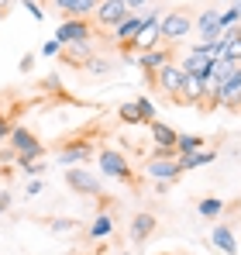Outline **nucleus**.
<instances>
[{
  "label": "nucleus",
  "mask_w": 241,
  "mask_h": 255,
  "mask_svg": "<svg viewBox=\"0 0 241 255\" xmlns=\"http://www.w3.org/2000/svg\"><path fill=\"white\" fill-rule=\"evenodd\" d=\"M190 28H193V21H190L186 10H169L159 21V35L165 42H183V38L190 35Z\"/></svg>",
  "instance_id": "f257e3e1"
},
{
  "label": "nucleus",
  "mask_w": 241,
  "mask_h": 255,
  "mask_svg": "<svg viewBox=\"0 0 241 255\" xmlns=\"http://www.w3.org/2000/svg\"><path fill=\"white\" fill-rule=\"evenodd\" d=\"M10 148L21 155V159H45V145L28 131V128H10Z\"/></svg>",
  "instance_id": "f03ea898"
},
{
  "label": "nucleus",
  "mask_w": 241,
  "mask_h": 255,
  "mask_svg": "<svg viewBox=\"0 0 241 255\" xmlns=\"http://www.w3.org/2000/svg\"><path fill=\"white\" fill-rule=\"evenodd\" d=\"M66 186H69L73 193H83V197H104V190H100V179H97L93 172L80 169V166L66 169Z\"/></svg>",
  "instance_id": "7ed1b4c3"
},
{
  "label": "nucleus",
  "mask_w": 241,
  "mask_h": 255,
  "mask_svg": "<svg viewBox=\"0 0 241 255\" xmlns=\"http://www.w3.org/2000/svg\"><path fill=\"white\" fill-rule=\"evenodd\" d=\"M90 24L83 21V17H73V21H66V24H59V31H55V42L62 45H76V42H90Z\"/></svg>",
  "instance_id": "20e7f679"
},
{
  "label": "nucleus",
  "mask_w": 241,
  "mask_h": 255,
  "mask_svg": "<svg viewBox=\"0 0 241 255\" xmlns=\"http://www.w3.org/2000/svg\"><path fill=\"white\" fill-rule=\"evenodd\" d=\"M197 35H200V42H217V38L224 35V28H221V10H214V7L200 10V17H197Z\"/></svg>",
  "instance_id": "39448f33"
},
{
  "label": "nucleus",
  "mask_w": 241,
  "mask_h": 255,
  "mask_svg": "<svg viewBox=\"0 0 241 255\" xmlns=\"http://www.w3.org/2000/svg\"><path fill=\"white\" fill-rule=\"evenodd\" d=\"M159 228V221H155V214H134L131 217V228H127V238L134 242V245H141V242H148L152 238V231Z\"/></svg>",
  "instance_id": "423d86ee"
},
{
  "label": "nucleus",
  "mask_w": 241,
  "mask_h": 255,
  "mask_svg": "<svg viewBox=\"0 0 241 255\" xmlns=\"http://www.w3.org/2000/svg\"><path fill=\"white\" fill-rule=\"evenodd\" d=\"M127 14H131V10H127L120 0H100V3H97V21L107 24V28H118Z\"/></svg>",
  "instance_id": "0eeeda50"
},
{
  "label": "nucleus",
  "mask_w": 241,
  "mask_h": 255,
  "mask_svg": "<svg viewBox=\"0 0 241 255\" xmlns=\"http://www.w3.org/2000/svg\"><path fill=\"white\" fill-rule=\"evenodd\" d=\"M100 172L104 176H114V179H127V159L120 155V152H114V148H104L100 152Z\"/></svg>",
  "instance_id": "6e6552de"
},
{
  "label": "nucleus",
  "mask_w": 241,
  "mask_h": 255,
  "mask_svg": "<svg viewBox=\"0 0 241 255\" xmlns=\"http://www.w3.org/2000/svg\"><path fill=\"white\" fill-rule=\"evenodd\" d=\"M155 76H159V86L165 90V93H172V97L183 90V80H186V73H183V66H179V62H165Z\"/></svg>",
  "instance_id": "1a4fd4ad"
},
{
  "label": "nucleus",
  "mask_w": 241,
  "mask_h": 255,
  "mask_svg": "<svg viewBox=\"0 0 241 255\" xmlns=\"http://www.w3.org/2000/svg\"><path fill=\"white\" fill-rule=\"evenodd\" d=\"M148 176H152L155 183H172V179H179V176H183L179 159H152V162H148Z\"/></svg>",
  "instance_id": "9d476101"
},
{
  "label": "nucleus",
  "mask_w": 241,
  "mask_h": 255,
  "mask_svg": "<svg viewBox=\"0 0 241 255\" xmlns=\"http://www.w3.org/2000/svg\"><path fill=\"white\" fill-rule=\"evenodd\" d=\"M165 62H169V48H148V52H141V59H138V66H141L148 76H155Z\"/></svg>",
  "instance_id": "9b49d317"
},
{
  "label": "nucleus",
  "mask_w": 241,
  "mask_h": 255,
  "mask_svg": "<svg viewBox=\"0 0 241 255\" xmlns=\"http://www.w3.org/2000/svg\"><path fill=\"white\" fill-rule=\"evenodd\" d=\"M210 69H214V62H210L207 55L190 52V55L183 59V73H186V76H203V80H210Z\"/></svg>",
  "instance_id": "f8f14e48"
},
{
  "label": "nucleus",
  "mask_w": 241,
  "mask_h": 255,
  "mask_svg": "<svg viewBox=\"0 0 241 255\" xmlns=\"http://www.w3.org/2000/svg\"><path fill=\"white\" fill-rule=\"evenodd\" d=\"M138 31H141V17H131V14H127V17L120 21L118 28H114V38H118V42L127 48V45L138 38Z\"/></svg>",
  "instance_id": "ddd939ff"
},
{
  "label": "nucleus",
  "mask_w": 241,
  "mask_h": 255,
  "mask_svg": "<svg viewBox=\"0 0 241 255\" xmlns=\"http://www.w3.org/2000/svg\"><path fill=\"white\" fill-rule=\"evenodd\" d=\"M86 159H93V148H90V145H76V148H62V152H59V162H62L66 169L80 166Z\"/></svg>",
  "instance_id": "4468645a"
},
{
  "label": "nucleus",
  "mask_w": 241,
  "mask_h": 255,
  "mask_svg": "<svg viewBox=\"0 0 241 255\" xmlns=\"http://www.w3.org/2000/svg\"><path fill=\"white\" fill-rule=\"evenodd\" d=\"M210 242H214L217 249H224L228 255H238V242H235V235H231V228H224V224L210 231Z\"/></svg>",
  "instance_id": "2eb2a0df"
},
{
  "label": "nucleus",
  "mask_w": 241,
  "mask_h": 255,
  "mask_svg": "<svg viewBox=\"0 0 241 255\" xmlns=\"http://www.w3.org/2000/svg\"><path fill=\"white\" fill-rule=\"evenodd\" d=\"M214 159H217V152H214V148H210V152H193V155H183V159H179V169L183 172H190V169H200V166H210V162H214Z\"/></svg>",
  "instance_id": "dca6fc26"
},
{
  "label": "nucleus",
  "mask_w": 241,
  "mask_h": 255,
  "mask_svg": "<svg viewBox=\"0 0 241 255\" xmlns=\"http://www.w3.org/2000/svg\"><path fill=\"white\" fill-rule=\"evenodd\" d=\"M111 231H114V217H111V214H97L93 224L86 228L90 238H111Z\"/></svg>",
  "instance_id": "f3484780"
},
{
  "label": "nucleus",
  "mask_w": 241,
  "mask_h": 255,
  "mask_svg": "<svg viewBox=\"0 0 241 255\" xmlns=\"http://www.w3.org/2000/svg\"><path fill=\"white\" fill-rule=\"evenodd\" d=\"M152 141L162 145V148H176V131L162 121H152Z\"/></svg>",
  "instance_id": "a211bd4d"
},
{
  "label": "nucleus",
  "mask_w": 241,
  "mask_h": 255,
  "mask_svg": "<svg viewBox=\"0 0 241 255\" xmlns=\"http://www.w3.org/2000/svg\"><path fill=\"white\" fill-rule=\"evenodd\" d=\"M200 148H203V138H197V134H176V152L179 155H193Z\"/></svg>",
  "instance_id": "6ab92c4d"
},
{
  "label": "nucleus",
  "mask_w": 241,
  "mask_h": 255,
  "mask_svg": "<svg viewBox=\"0 0 241 255\" xmlns=\"http://www.w3.org/2000/svg\"><path fill=\"white\" fill-rule=\"evenodd\" d=\"M90 55H93V48H90V42L66 45V62H76V66H83V62H86Z\"/></svg>",
  "instance_id": "aec40b11"
},
{
  "label": "nucleus",
  "mask_w": 241,
  "mask_h": 255,
  "mask_svg": "<svg viewBox=\"0 0 241 255\" xmlns=\"http://www.w3.org/2000/svg\"><path fill=\"white\" fill-rule=\"evenodd\" d=\"M83 66H86V73H93V76H104V73H111V69H114L107 59H97V55H90Z\"/></svg>",
  "instance_id": "412c9836"
},
{
  "label": "nucleus",
  "mask_w": 241,
  "mask_h": 255,
  "mask_svg": "<svg viewBox=\"0 0 241 255\" xmlns=\"http://www.w3.org/2000/svg\"><path fill=\"white\" fill-rule=\"evenodd\" d=\"M48 228H52L55 235H69V231H76V228H80V221H76V217H73V221H69V217H59V221H52Z\"/></svg>",
  "instance_id": "4be33fe9"
},
{
  "label": "nucleus",
  "mask_w": 241,
  "mask_h": 255,
  "mask_svg": "<svg viewBox=\"0 0 241 255\" xmlns=\"http://www.w3.org/2000/svg\"><path fill=\"white\" fill-rule=\"evenodd\" d=\"M221 211H224V204H221L217 197H207V200H200V214H203V217H217Z\"/></svg>",
  "instance_id": "5701e85b"
},
{
  "label": "nucleus",
  "mask_w": 241,
  "mask_h": 255,
  "mask_svg": "<svg viewBox=\"0 0 241 255\" xmlns=\"http://www.w3.org/2000/svg\"><path fill=\"white\" fill-rule=\"evenodd\" d=\"M120 121H127V125H138V121H141V111H138V104H120Z\"/></svg>",
  "instance_id": "b1692460"
},
{
  "label": "nucleus",
  "mask_w": 241,
  "mask_h": 255,
  "mask_svg": "<svg viewBox=\"0 0 241 255\" xmlns=\"http://www.w3.org/2000/svg\"><path fill=\"white\" fill-rule=\"evenodd\" d=\"M134 104H138V111H141V121H155V107H152V100L141 97V100H134Z\"/></svg>",
  "instance_id": "393cba45"
},
{
  "label": "nucleus",
  "mask_w": 241,
  "mask_h": 255,
  "mask_svg": "<svg viewBox=\"0 0 241 255\" xmlns=\"http://www.w3.org/2000/svg\"><path fill=\"white\" fill-rule=\"evenodd\" d=\"M238 21H241L238 7H231V10H224V14H221V28H231V24H238Z\"/></svg>",
  "instance_id": "a878e982"
},
{
  "label": "nucleus",
  "mask_w": 241,
  "mask_h": 255,
  "mask_svg": "<svg viewBox=\"0 0 241 255\" xmlns=\"http://www.w3.org/2000/svg\"><path fill=\"white\" fill-rule=\"evenodd\" d=\"M10 204H14L10 190H0V214H7V211H10Z\"/></svg>",
  "instance_id": "bb28decb"
},
{
  "label": "nucleus",
  "mask_w": 241,
  "mask_h": 255,
  "mask_svg": "<svg viewBox=\"0 0 241 255\" xmlns=\"http://www.w3.org/2000/svg\"><path fill=\"white\" fill-rule=\"evenodd\" d=\"M24 7H28V14H31L35 21H41V17H45V14H41V7L35 3V0H24Z\"/></svg>",
  "instance_id": "cd10ccee"
},
{
  "label": "nucleus",
  "mask_w": 241,
  "mask_h": 255,
  "mask_svg": "<svg viewBox=\"0 0 241 255\" xmlns=\"http://www.w3.org/2000/svg\"><path fill=\"white\" fill-rule=\"evenodd\" d=\"M59 48H62V45H59L55 38H52V42H45V45H41V55H55Z\"/></svg>",
  "instance_id": "c85d7f7f"
},
{
  "label": "nucleus",
  "mask_w": 241,
  "mask_h": 255,
  "mask_svg": "<svg viewBox=\"0 0 241 255\" xmlns=\"http://www.w3.org/2000/svg\"><path fill=\"white\" fill-rule=\"evenodd\" d=\"M155 159H176V148H162V145H155Z\"/></svg>",
  "instance_id": "c756f323"
},
{
  "label": "nucleus",
  "mask_w": 241,
  "mask_h": 255,
  "mask_svg": "<svg viewBox=\"0 0 241 255\" xmlns=\"http://www.w3.org/2000/svg\"><path fill=\"white\" fill-rule=\"evenodd\" d=\"M24 193H28V197H38V193H41V179H31V183H28V190H24Z\"/></svg>",
  "instance_id": "7c9ffc66"
},
{
  "label": "nucleus",
  "mask_w": 241,
  "mask_h": 255,
  "mask_svg": "<svg viewBox=\"0 0 241 255\" xmlns=\"http://www.w3.org/2000/svg\"><path fill=\"white\" fill-rule=\"evenodd\" d=\"M31 66H35V55H24L21 59V73H31Z\"/></svg>",
  "instance_id": "2f4dec72"
},
{
  "label": "nucleus",
  "mask_w": 241,
  "mask_h": 255,
  "mask_svg": "<svg viewBox=\"0 0 241 255\" xmlns=\"http://www.w3.org/2000/svg\"><path fill=\"white\" fill-rule=\"evenodd\" d=\"M120 3H124V7L131 10V7H141V3H148V0H120Z\"/></svg>",
  "instance_id": "473e14b6"
},
{
  "label": "nucleus",
  "mask_w": 241,
  "mask_h": 255,
  "mask_svg": "<svg viewBox=\"0 0 241 255\" xmlns=\"http://www.w3.org/2000/svg\"><path fill=\"white\" fill-rule=\"evenodd\" d=\"M7 134H10V128H7V121H3V118H0V138H7Z\"/></svg>",
  "instance_id": "72a5a7b5"
},
{
  "label": "nucleus",
  "mask_w": 241,
  "mask_h": 255,
  "mask_svg": "<svg viewBox=\"0 0 241 255\" xmlns=\"http://www.w3.org/2000/svg\"><path fill=\"white\" fill-rule=\"evenodd\" d=\"M7 3H10V0H0V7H3V10H7Z\"/></svg>",
  "instance_id": "f704fd0d"
},
{
  "label": "nucleus",
  "mask_w": 241,
  "mask_h": 255,
  "mask_svg": "<svg viewBox=\"0 0 241 255\" xmlns=\"http://www.w3.org/2000/svg\"><path fill=\"white\" fill-rule=\"evenodd\" d=\"M235 7H238V14H241V0H235Z\"/></svg>",
  "instance_id": "c9c22d12"
},
{
  "label": "nucleus",
  "mask_w": 241,
  "mask_h": 255,
  "mask_svg": "<svg viewBox=\"0 0 241 255\" xmlns=\"http://www.w3.org/2000/svg\"><path fill=\"white\" fill-rule=\"evenodd\" d=\"M3 14H7V10H3V7H0V21H3Z\"/></svg>",
  "instance_id": "e433bc0d"
},
{
  "label": "nucleus",
  "mask_w": 241,
  "mask_h": 255,
  "mask_svg": "<svg viewBox=\"0 0 241 255\" xmlns=\"http://www.w3.org/2000/svg\"><path fill=\"white\" fill-rule=\"evenodd\" d=\"M93 255H104V252H93Z\"/></svg>",
  "instance_id": "4c0bfd02"
},
{
  "label": "nucleus",
  "mask_w": 241,
  "mask_h": 255,
  "mask_svg": "<svg viewBox=\"0 0 241 255\" xmlns=\"http://www.w3.org/2000/svg\"><path fill=\"white\" fill-rule=\"evenodd\" d=\"M238 62H241V59H238Z\"/></svg>",
  "instance_id": "58836bf2"
}]
</instances>
